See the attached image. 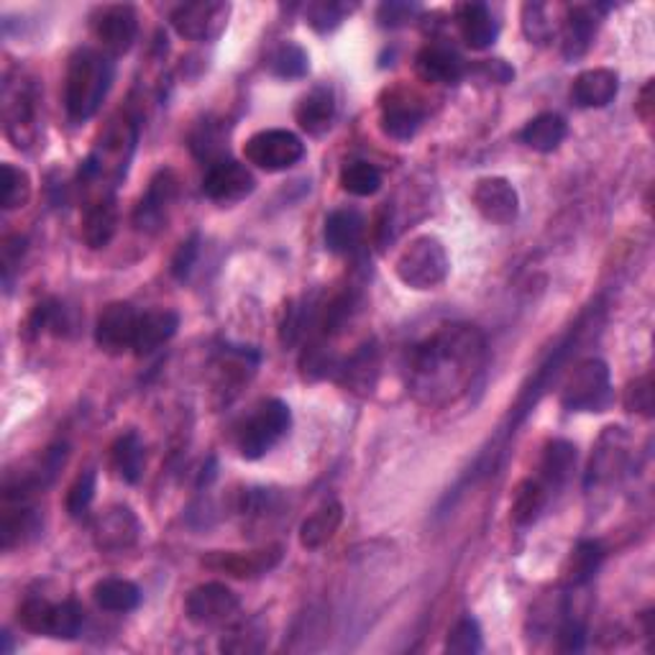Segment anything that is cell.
<instances>
[{
    "label": "cell",
    "instance_id": "cell-32",
    "mask_svg": "<svg viewBox=\"0 0 655 655\" xmlns=\"http://www.w3.org/2000/svg\"><path fill=\"white\" fill-rule=\"evenodd\" d=\"M92 599H96L100 609L113 612V615H126V612L139 607L141 592L129 578H103V582L92 586Z\"/></svg>",
    "mask_w": 655,
    "mask_h": 655
},
{
    "label": "cell",
    "instance_id": "cell-2",
    "mask_svg": "<svg viewBox=\"0 0 655 655\" xmlns=\"http://www.w3.org/2000/svg\"><path fill=\"white\" fill-rule=\"evenodd\" d=\"M110 85H113V62L96 49H78L67 64L64 106L72 121H88L98 113Z\"/></svg>",
    "mask_w": 655,
    "mask_h": 655
},
{
    "label": "cell",
    "instance_id": "cell-34",
    "mask_svg": "<svg viewBox=\"0 0 655 655\" xmlns=\"http://www.w3.org/2000/svg\"><path fill=\"white\" fill-rule=\"evenodd\" d=\"M604 558V550L597 540H578L574 550L568 553V560L564 566V584L566 586H584L589 584L594 574L599 572Z\"/></svg>",
    "mask_w": 655,
    "mask_h": 655
},
{
    "label": "cell",
    "instance_id": "cell-22",
    "mask_svg": "<svg viewBox=\"0 0 655 655\" xmlns=\"http://www.w3.org/2000/svg\"><path fill=\"white\" fill-rule=\"evenodd\" d=\"M456 23L462 31V39L476 52L489 49L499 37V23L495 13L489 11V6L484 3H462L456 8Z\"/></svg>",
    "mask_w": 655,
    "mask_h": 655
},
{
    "label": "cell",
    "instance_id": "cell-14",
    "mask_svg": "<svg viewBox=\"0 0 655 655\" xmlns=\"http://www.w3.org/2000/svg\"><path fill=\"white\" fill-rule=\"evenodd\" d=\"M92 31H96V39L110 57L126 54L133 47L136 37H139V16H136V8L106 6L98 13V19L92 21Z\"/></svg>",
    "mask_w": 655,
    "mask_h": 655
},
{
    "label": "cell",
    "instance_id": "cell-7",
    "mask_svg": "<svg viewBox=\"0 0 655 655\" xmlns=\"http://www.w3.org/2000/svg\"><path fill=\"white\" fill-rule=\"evenodd\" d=\"M282 546H267L259 550H210L202 556L200 564L216 574H226L231 578H259L275 572L282 564Z\"/></svg>",
    "mask_w": 655,
    "mask_h": 655
},
{
    "label": "cell",
    "instance_id": "cell-21",
    "mask_svg": "<svg viewBox=\"0 0 655 655\" xmlns=\"http://www.w3.org/2000/svg\"><path fill=\"white\" fill-rule=\"evenodd\" d=\"M619 92V78L615 70L594 67L584 70L572 85V100L578 108H607Z\"/></svg>",
    "mask_w": 655,
    "mask_h": 655
},
{
    "label": "cell",
    "instance_id": "cell-16",
    "mask_svg": "<svg viewBox=\"0 0 655 655\" xmlns=\"http://www.w3.org/2000/svg\"><path fill=\"white\" fill-rule=\"evenodd\" d=\"M177 177L172 169H161L155 175V180L149 182V190L143 195L139 208L133 212V226L139 231H159L161 224L167 218V208L172 206L177 198Z\"/></svg>",
    "mask_w": 655,
    "mask_h": 655
},
{
    "label": "cell",
    "instance_id": "cell-24",
    "mask_svg": "<svg viewBox=\"0 0 655 655\" xmlns=\"http://www.w3.org/2000/svg\"><path fill=\"white\" fill-rule=\"evenodd\" d=\"M180 328V315L175 310H149L139 315V326H136L133 338V354L136 356H149L157 348L165 346L169 338Z\"/></svg>",
    "mask_w": 655,
    "mask_h": 655
},
{
    "label": "cell",
    "instance_id": "cell-15",
    "mask_svg": "<svg viewBox=\"0 0 655 655\" xmlns=\"http://www.w3.org/2000/svg\"><path fill=\"white\" fill-rule=\"evenodd\" d=\"M257 190V177L241 161L224 159L218 165L208 167L206 180H202V192L216 202H238Z\"/></svg>",
    "mask_w": 655,
    "mask_h": 655
},
{
    "label": "cell",
    "instance_id": "cell-41",
    "mask_svg": "<svg viewBox=\"0 0 655 655\" xmlns=\"http://www.w3.org/2000/svg\"><path fill=\"white\" fill-rule=\"evenodd\" d=\"M269 635L267 627H261L257 619L251 623H241L236 629H231V635H226L220 641V651L224 653H261L267 648Z\"/></svg>",
    "mask_w": 655,
    "mask_h": 655
},
{
    "label": "cell",
    "instance_id": "cell-47",
    "mask_svg": "<svg viewBox=\"0 0 655 655\" xmlns=\"http://www.w3.org/2000/svg\"><path fill=\"white\" fill-rule=\"evenodd\" d=\"M418 13H420V6L389 0V3L379 6L377 21H379L381 29H399V27H407V23H413Z\"/></svg>",
    "mask_w": 655,
    "mask_h": 655
},
{
    "label": "cell",
    "instance_id": "cell-19",
    "mask_svg": "<svg viewBox=\"0 0 655 655\" xmlns=\"http://www.w3.org/2000/svg\"><path fill=\"white\" fill-rule=\"evenodd\" d=\"M597 11L592 6H572L566 19L560 21V49L566 59H578L589 52L594 37H597Z\"/></svg>",
    "mask_w": 655,
    "mask_h": 655
},
{
    "label": "cell",
    "instance_id": "cell-49",
    "mask_svg": "<svg viewBox=\"0 0 655 655\" xmlns=\"http://www.w3.org/2000/svg\"><path fill=\"white\" fill-rule=\"evenodd\" d=\"M23 254H27V238H23L21 234H13V236L3 238V246H0V261H3L6 285L11 282V271L19 267Z\"/></svg>",
    "mask_w": 655,
    "mask_h": 655
},
{
    "label": "cell",
    "instance_id": "cell-29",
    "mask_svg": "<svg viewBox=\"0 0 655 655\" xmlns=\"http://www.w3.org/2000/svg\"><path fill=\"white\" fill-rule=\"evenodd\" d=\"M118 231V208L113 198H100L85 210L82 241L88 249H106Z\"/></svg>",
    "mask_w": 655,
    "mask_h": 655
},
{
    "label": "cell",
    "instance_id": "cell-52",
    "mask_svg": "<svg viewBox=\"0 0 655 655\" xmlns=\"http://www.w3.org/2000/svg\"><path fill=\"white\" fill-rule=\"evenodd\" d=\"M653 90H655V82H653V80L645 82V88L641 90V103L635 106V113L641 116V121H643L645 126H651V123H653V116H655Z\"/></svg>",
    "mask_w": 655,
    "mask_h": 655
},
{
    "label": "cell",
    "instance_id": "cell-18",
    "mask_svg": "<svg viewBox=\"0 0 655 655\" xmlns=\"http://www.w3.org/2000/svg\"><path fill=\"white\" fill-rule=\"evenodd\" d=\"M629 456V438L623 428H607L599 438L597 450L592 454L589 462V482L602 484L619 476V472L627 466Z\"/></svg>",
    "mask_w": 655,
    "mask_h": 655
},
{
    "label": "cell",
    "instance_id": "cell-23",
    "mask_svg": "<svg viewBox=\"0 0 655 655\" xmlns=\"http://www.w3.org/2000/svg\"><path fill=\"white\" fill-rule=\"evenodd\" d=\"M338 379L348 389V393L367 397L374 393L379 379V351L374 344L361 346L351 359H346L341 367H338Z\"/></svg>",
    "mask_w": 655,
    "mask_h": 655
},
{
    "label": "cell",
    "instance_id": "cell-28",
    "mask_svg": "<svg viewBox=\"0 0 655 655\" xmlns=\"http://www.w3.org/2000/svg\"><path fill=\"white\" fill-rule=\"evenodd\" d=\"M344 523L341 502H326L315 509L310 517H305L300 525V546L305 550H318L336 538L338 527Z\"/></svg>",
    "mask_w": 655,
    "mask_h": 655
},
{
    "label": "cell",
    "instance_id": "cell-43",
    "mask_svg": "<svg viewBox=\"0 0 655 655\" xmlns=\"http://www.w3.org/2000/svg\"><path fill=\"white\" fill-rule=\"evenodd\" d=\"M484 641H482V627L474 617H462L458 623L450 627L446 637V651L454 655H476L482 653Z\"/></svg>",
    "mask_w": 655,
    "mask_h": 655
},
{
    "label": "cell",
    "instance_id": "cell-31",
    "mask_svg": "<svg viewBox=\"0 0 655 655\" xmlns=\"http://www.w3.org/2000/svg\"><path fill=\"white\" fill-rule=\"evenodd\" d=\"M576 446L568 444V440H550L543 450V462H540V476L538 479L546 484L548 489H558L572 479V474L576 469Z\"/></svg>",
    "mask_w": 655,
    "mask_h": 655
},
{
    "label": "cell",
    "instance_id": "cell-8",
    "mask_svg": "<svg viewBox=\"0 0 655 655\" xmlns=\"http://www.w3.org/2000/svg\"><path fill=\"white\" fill-rule=\"evenodd\" d=\"M238 609H241V602H238L236 594L226 584L218 582L195 586L185 599L187 619L200 627L224 625L238 615Z\"/></svg>",
    "mask_w": 655,
    "mask_h": 655
},
{
    "label": "cell",
    "instance_id": "cell-38",
    "mask_svg": "<svg viewBox=\"0 0 655 655\" xmlns=\"http://www.w3.org/2000/svg\"><path fill=\"white\" fill-rule=\"evenodd\" d=\"M338 182H341V190L354 198H369L381 187V172L369 161H351L341 169Z\"/></svg>",
    "mask_w": 655,
    "mask_h": 655
},
{
    "label": "cell",
    "instance_id": "cell-42",
    "mask_svg": "<svg viewBox=\"0 0 655 655\" xmlns=\"http://www.w3.org/2000/svg\"><path fill=\"white\" fill-rule=\"evenodd\" d=\"M82 625H85L82 604L75 599H64L54 604L49 637H57V641H75V637L82 633Z\"/></svg>",
    "mask_w": 655,
    "mask_h": 655
},
{
    "label": "cell",
    "instance_id": "cell-13",
    "mask_svg": "<svg viewBox=\"0 0 655 655\" xmlns=\"http://www.w3.org/2000/svg\"><path fill=\"white\" fill-rule=\"evenodd\" d=\"M474 208L489 224L507 226L520 216V195L505 177H484L472 192Z\"/></svg>",
    "mask_w": 655,
    "mask_h": 655
},
{
    "label": "cell",
    "instance_id": "cell-48",
    "mask_svg": "<svg viewBox=\"0 0 655 655\" xmlns=\"http://www.w3.org/2000/svg\"><path fill=\"white\" fill-rule=\"evenodd\" d=\"M556 643H558V651L560 653H578V651H584L586 627H584L582 619H578L576 615H566L564 619H560Z\"/></svg>",
    "mask_w": 655,
    "mask_h": 655
},
{
    "label": "cell",
    "instance_id": "cell-44",
    "mask_svg": "<svg viewBox=\"0 0 655 655\" xmlns=\"http://www.w3.org/2000/svg\"><path fill=\"white\" fill-rule=\"evenodd\" d=\"M52 615L54 604L44 597H27L19 607V625L33 635H49V627H52Z\"/></svg>",
    "mask_w": 655,
    "mask_h": 655
},
{
    "label": "cell",
    "instance_id": "cell-40",
    "mask_svg": "<svg viewBox=\"0 0 655 655\" xmlns=\"http://www.w3.org/2000/svg\"><path fill=\"white\" fill-rule=\"evenodd\" d=\"M356 11V3H338V0H320V3H310L305 11L308 27L318 33H328L341 27L346 16Z\"/></svg>",
    "mask_w": 655,
    "mask_h": 655
},
{
    "label": "cell",
    "instance_id": "cell-3",
    "mask_svg": "<svg viewBox=\"0 0 655 655\" xmlns=\"http://www.w3.org/2000/svg\"><path fill=\"white\" fill-rule=\"evenodd\" d=\"M450 269L446 246L436 236H418L399 251L397 279L410 289H433L446 282Z\"/></svg>",
    "mask_w": 655,
    "mask_h": 655
},
{
    "label": "cell",
    "instance_id": "cell-6",
    "mask_svg": "<svg viewBox=\"0 0 655 655\" xmlns=\"http://www.w3.org/2000/svg\"><path fill=\"white\" fill-rule=\"evenodd\" d=\"M244 157L264 172H285L305 157V143L297 133L285 129H267L254 133L244 143Z\"/></svg>",
    "mask_w": 655,
    "mask_h": 655
},
{
    "label": "cell",
    "instance_id": "cell-45",
    "mask_svg": "<svg viewBox=\"0 0 655 655\" xmlns=\"http://www.w3.org/2000/svg\"><path fill=\"white\" fill-rule=\"evenodd\" d=\"M96 484H98V474L92 469L82 472L78 479L72 482V487L64 497L67 515H70L72 520H82V517L88 515V509L92 505V497H96Z\"/></svg>",
    "mask_w": 655,
    "mask_h": 655
},
{
    "label": "cell",
    "instance_id": "cell-33",
    "mask_svg": "<svg viewBox=\"0 0 655 655\" xmlns=\"http://www.w3.org/2000/svg\"><path fill=\"white\" fill-rule=\"evenodd\" d=\"M566 133V121L558 113H540L520 131V139L527 149L548 155V151H556L560 147Z\"/></svg>",
    "mask_w": 655,
    "mask_h": 655
},
{
    "label": "cell",
    "instance_id": "cell-4",
    "mask_svg": "<svg viewBox=\"0 0 655 655\" xmlns=\"http://www.w3.org/2000/svg\"><path fill=\"white\" fill-rule=\"evenodd\" d=\"M612 403L609 369L602 359H584L568 374L560 389V405L572 413H604Z\"/></svg>",
    "mask_w": 655,
    "mask_h": 655
},
{
    "label": "cell",
    "instance_id": "cell-26",
    "mask_svg": "<svg viewBox=\"0 0 655 655\" xmlns=\"http://www.w3.org/2000/svg\"><path fill=\"white\" fill-rule=\"evenodd\" d=\"M423 121V106L407 96H393L389 103H385V110H381V131L397 141H410L420 131Z\"/></svg>",
    "mask_w": 655,
    "mask_h": 655
},
{
    "label": "cell",
    "instance_id": "cell-37",
    "mask_svg": "<svg viewBox=\"0 0 655 655\" xmlns=\"http://www.w3.org/2000/svg\"><path fill=\"white\" fill-rule=\"evenodd\" d=\"M269 70L282 80H300L310 70L308 52H305L300 44H295V41H282V44L269 54Z\"/></svg>",
    "mask_w": 655,
    "mask_h": 655
},
{
    "label": "cell",
    "instance_id": "cell-51",
    "mask_svg": "<svg viewBox=\"0 0 655 655\" xmlns=\"http://www.w3.org/2000/svg\"><path fill=\"white\" fill-rule=\"evenodd\" d=\"M479 70L487 75V80L499 82V85H505L515 78L513 67H507L505 62H502V59H489V62H482Z\"/></svg>",
    "mask_w": 655,
    "mask_h": 655
},
{
    "label": "cell",
    "instance_id": "cell-30",
    "mask_svg": "<svg viewBox=\"0 0 655 655\" xmlns=\"http://www.w3.org/2000/svg\"><path fill=\"white\" fill-rule=\"evenodd\" d=\"M110 464L126 484H136L141 479L143 469H147V448L133 430L118 436L116 444L110 446Z\"/></svg>",
    "mask_w": 655,
    "mask_h": 655
},
{
    "label": "cell",
    "instance_id": "cell-9",
    "mask_svg": "<svg viewBox=\"0 0 655 655\" xmlns=\"http://www.w3.org/2000/svg\"><path fill=\"white\" fill-rule=\"evenodd\" d=\"M141 520L129 505H110L92 520V543L103 553H123L139 543Z\"/></svg>",
    "mask_w": 655,
    "mask_h": 655
},
{
    "label": "cell",
    "instance_id": "cell-35",
    "mask_svg": "<svg viewBox=\"0 0 655 655\" xmlns=\"http://www.w3.org/2000/svg\"><path fill=\"white\" fill-rule=\"evenodd\" d=\"M550 489L540 479H525L520 487L515 489L513 497V523L527 527L538 520L543 509H546Z\"/></svg>",
    "mask_w": 655,
    "mask_h": 655
},
{
    "label": "cell",
    "instance_id": "cell-20",
    "mask_svg": "<svg viewBox=\"0 0 655 655\" xmlns=\"http://www.w3.org/2000/svg\"><path fill=\"white\" fill-rule=\"evenodd\" d=\"M41 533L39 509L31 502H6L3 515H0V546L3 550H13L37 538Z\"/></svg>",
    "mask_w": 655,
    "mask_h": 655
},
{
    "label": "cell",
    "instance_id": "cell-46",
    "mask_svg": "<svg viewBox=\"0 0 655 655\" xmlns=\"http://www.w3.org/2000/svg\"><path fill=\"white\" fill-rule=\"evenodd\" d=\"M623 405H625L627 413H635V415H643V418H651L653 407H655L651 374H645V377H637V379L629 381L627 389H625Z\"/></svg>",
    "mask_w": 655,
    "mask_h": 655
},
{
    "label": "cell",
    "instance_id": "cell-5",
    "mask_svg": "<svg viewBox=\"0 0 655 655\" xmlns=\"http://www.w3.org/2000/svg\"><path fill=\"white\" fill-rule=\"evenodd\" d=\"M289 425H292V413L282 399H267L241 428L238 450L246 462H257L287 436Z\"/></svg>",
    "mask_w": 655,
    "mask_h": 655
},
{
    "label": "cell",
    "instance_id": "cell-36",
    "mask_svg": "<svg viewBox=\"0 0 655 655\" xmlns=\"http://www.w3.org/2000/svg\"><path fill=\"white\" fill-rule=\"evenodd\" d=\"M31 200V177L27 169L11 165H0V208L21 210Z\"/></svg>",
    "mask_w": 655,
    "mask_h": 655
},
{
    "label": "cell",
    "instance_id": "cell-10",
    "mask_svg": "<svg viewBox=\"0 0 655 655\" xmlns=\"http://www.w3.org/2000/svg\"><path fill=\"white\" fill-rule=\"evenodd\" d=\"M231 6L220 0H200V3H185L172 11V29L182 39L190 41H208L216 39L226 29Z\"/></svg>",
    "mask_w": 655,
    "mask_h": 655
},
{
    "label": "cell",
    "instance_id": "cell-1",
    "mask_svg": "<svg viewBox=\"0 0 655 655\" xmlns=\"http://www.w3.org/2000/svg\"><path fill=\"white\" fill-rule=\"evenodd\" d=\"M487 359V341L474 326H446L415 348L410 389L423 405H448L474 385Z\"/></svg>",
    "mask_w": 655,
    "mask_h": 655
},
{
    "label": "cell",
    "instance_id": "cell-27",
    "mask_svg": "<svg viewBox=\"0 0 655 655\" xmlns=\"http://www.w3.org/2000/svg\"><path fill=\"white\" fill-rule=\"evenodd\" d=\"M295 118L300 123L302 131L310 136H322L328 133L330 126H334L336 118V98L330 88H312L308 96L300 98V103L295 108Z\"/></svg>",
    "mask_w": 655,
    "mask_h": 655
},
{
    "label": "cell",
    "instance_id": "cell-17",
    "mask_svg": "<svg viewBox=\"0 0 655 655\" xmlns=\"http://www.w3.org/2000/svg\"><path fill=\"white\" fill-rule=\"evenodd\" d=\"M418 75L423 80L436 85H456L464 80L466 62L462 54L444 41H430L418 54Z\"/></svg>",
    "mask_w": 655,
    "mask_h": 655
},
{
    "label": "cell",
    "instance_id": "cell-11",
    "mask_svg": "<svg viewBox=\"0 0 655 655\" xmlns=\"http://www.w3.org/2000/svg\"><path fill=\"white\" fill-rule=\"evenodd\" d=\"M136 326H139V312L129 302H110L98 315L96 322V344L103 354L121 356L133 351Z\"/></svg>",
    "mask_w": 655,
    "mask_h": 655
},
{
    "label": "cell",
    "instance_id": "cell-25",
    "mask_svg": "<svg viewBox=\"0 0 655 655\" xmlns=\"http://www.w3.org/2000/svg\"><path fill=\"white\" fill-rule=\"evenodd\" d=\"M364 231H367V220L359 210L354 208H338L326 218V246L334 254H351L359 249Z\"/></svg>",
    "mask_w": 655,
    "mask_h": 655
},
{
    "label": "cell",
    "instance_id": "cell-50",
    "mask_svg": "<svg viewBox=\"0 0 655 655\" xmlns=\"http://www.w3.org/2000/svg\"><path fill=\"white\" fill-rule=\"evenodd\" d=\"M195 257H198V236H192L190 241L180 246V251H177V257L172 261V275L177 279H185L187 275H190Z\"/></svg>",
    "mask_w": 655,
    "mask_h": 655
},
{
    "label": "cell",
    "instance_id": "cell-39",
    "mask_svg": "<svg viewBox=\"0 0 655 655\" xmlns=\"http://www.w3.org/2000/svg\"><path fill=\"white\" fill-rule=\"evenodd\" d=\"M523 33L530 44L546 47L556 39L558 23L553 21L550 8L546 3H525L523 6Z\"/></svg>",
    "mask_w": 655,
    "mask_h": 655
},
{
    "label": "cell",
    "instance_id": "cell-12",
    "mask_svg": "<svg viewBox=\"0 0 655 655\" xmlns=\"http://www.w3.org/2000/svg\"><path fill=\"white\" fill-rule=\"evenodd\" d=\"M3 116L6 133L13 141V147H31L33 139H37V100H33V92L27 82H6Z\"/></svg>",
    "mask_w": 655,
    "mask_h": 655
}]
</instances>
